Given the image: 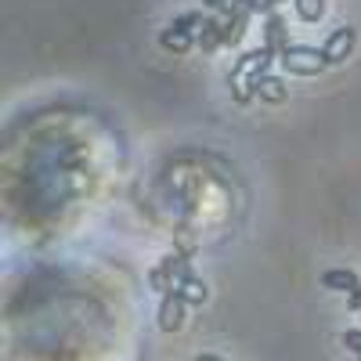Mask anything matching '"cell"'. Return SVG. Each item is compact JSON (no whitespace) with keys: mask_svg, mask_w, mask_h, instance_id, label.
I'll use <instances>...</instances> for the list:
<instances>
[{"mask_svg":"<svg viewBox=\"0 0 361 361\" xmlns=\"http://www.w3.org/2000/svg\"><path fill=\"white\" fill-rule=\"evenodd\" d=\"M275 62V51L271 47H260V51H250L235 62V69L228 73V83H231V94L238 105H250L257 98V87L260 80L267 76V66Z\"/></svg>","mask_w":361,"mask_h":361,"instance_id":"6da1fadb","label":"cell"},{"mask_svg":"<svg viewBox=\"0 0 361 361\" xmlns=\"http://www.w3.org/2000/svg\"><path fill=\"white\" fill-rule=\"evenodd\" d=\"M279 62L282 69L296 73V76H314L325 69V54L322 47H307V44H289L282 54H279Z\"/></svg>","mask_w":361,"mask_h":361,"instance_id":"7a4b0ae2","label":"cell"},{"mask_svg":"<svg viewBox=\"0 0 361 361\" xmlns=\"http://www.w3.org/2000/svg\"><path fill=\"white\" fill-rule=\"evenodd\" d=\"M199 25H202V15H195V11H188V15H180V18H173L163 33H159V44L166 47V51H177V54H185L192 44H195V33H199Z\"/></svg>","mask_w":361,"mask_h":361,"instance_id":"3957f363","label":"cell"},{"mask_svg":"<svg viewBox=\"0 0 361 361\" xmlns=\"http://www.w3.org/2000/svg\"><path fill=\"white\" fill-rule=\"evenodd\" d=\"M188 279H192V271H188V260H185V257H163L159 267L152 271V286L163 289V293L180 289Z\"/></svg>","mask_w":361,"mask_h":361,"instance_id":"277c9868","label":"cell"},{"mask_svg":"<svg viewBox=\"0 0 361 361\" xmlns=\"http://www.w3.org/2000/svg\"><path fill=\"white\" fill-rule=\"evenodd\" d=\"M350 51H354V29H350V25L333 29V33L325 37V44H322L325 66H340V62H347V54H350Z\"/></svg>","mask_w":361,"mask_h":361,"instance_id":"5b68a950","label":"cell"},{"mask_svg":"<svg viewBox=\"0 0 361 361\" xmlns=\"http://www.w3.org/2000/svg\"><path fill=\"white\" fill-rule=\"evenodd\" d=\"M185 296H180V289L173 293H163V304H159V329L163 333H177L180 325H185Z\"/></svg>","mask_w":361,"mask_h":361,"instance_id":"8992f818","label":"cell"},{"mask_svg":"<svg viewBox=\"0 0 361 361\" xmlns=\"http://www.w3.org/2000/svg\"><path fill=\"white\" fill-rule=\"evenodd\" d=\"M264 47H271L275 54H282L289 47V29H286L282 15H267L264 18Z\"/></svg>","mask_w":361,"mask_h":361,"instance_id":"52a82bcc","label":"cell"},{"mask_svg":"<svg viewBox=\"0 0 361 361\" xmlns=\"http://www.w3.org/2000/svg\"><path fill=\"white\" fill-rule=\"evenodd\" d=\"M195 44H199L202 51H217V47L224 44V22H221V18H202L199 33H195Z\"/></svg>","mask_w":361,"mask_h":361,"instance_id":"ba28073f","label":"cell"},{"mask_svg":"<svg viewBox=\"0 0 361 361\" xmlns=\"http://www.w3.org/2000/svg\"><path fill=\"white\" fill-rule=\"evenodd\" d=\"M322 286L325 289H336V293H354L361 282H357L354 271H347V267H329L325 275H322Z\"/></svg>","mask_w":361,"mask_h":361,"instance_id":"9c48e42d","label":"cell"},{"mask_svg":"<svg viewBox=\"0 0 361 361\" xmlns=\"http://www.w3.org/2000/svg\"><path fill=\"white\" fill-rule=\"evenodd\" d=\"M250 18H253V15H250L246 8H235V11L224 18V44H238V40H243Z\"/></svg>","mask_w":361,"mask_h":361,"instance_id":"30bf717a","label":"cell"},{"mask_svg":"<svg viewBox=\"0 0 361 361\" xmlns=\"http://www.w3.org/2000/svg\"><path fill=\"white\" fill-rule=\"evenodd\" d=\"M286 94H289V87H286L279 76H264L260 87H257V98H264V102H271V105L286 102Z\"/></svg>","mask_w":361,"mask_h":361,"instance_id":"8fae6325","label":"cell"},{"mask_svg":"<svg viewBox=\"0 0 361 361\" xmlns=\"http://www.w3.org/2000/svg\"><path fill=\"white\" fill-rule=\"evenodd\" d=\"M293 4H296V15L304 22H318L325 15V0H293Z\"/></svg>","mask_w":361,"mask_h":361,"instance_id":"7c38bea8","label":"cell"},{"mask_svg":"<svg viewBox=\"0 0 361 361\" xmlns=\"http://www.w3.org/2000/svg\"><path fill=\"white\" fill-rule=\"evenodd\" d=\"M180 296H185V304H202V300H206V282L188 279L185 286H180Z\"/></svg>","mask_w":361,"mask_h":361,"instance_id":"4fadbf2b","label":"cell"},{"mask_svg":"<svg viewBox=\"0 0 361 361\" xmlns=\"http://www.w3.org/2000/svg\"><path fill=\"white\" fill-rule=\"evenodd\" d=\"M238 4H243L250 15H275V0H238Z\"/></svg>","mask_w":361,"mask_h":361,"instance_id":"5bb4252c","label":"cell"},{"mask_svg":"<svg viewBox=\"0 0 361 361\" xmlns=\"http://www.w3.org/2000/svg\"><path fill=\"white\" fill-rule=\"evenodd\" d=\"M343 347L361 357V329H347V333H343Z\"/></svg>","mask_w":361,"mask_h":361,"instance_id":"9a60e30c","label":"cell"},{"mask_svg":"<svg viewBox=\"0 0 361 361\" xmlns=\"http://www.w3.org/2000/svg\"><path fill=\"white\" fill-rule=\"evenodd\" d=\"M209 8H217V11H224V0H206Z\"/></svg>","mask_w":361,"mask_h":361,"instance_id":"2e32d148","label":"cell"},{"mask_svg":"<svg viewBox=\"0 0 361 361\" xmlns=\"http://www.w3.org/2000/svg\"><path fill=\"white\" fill-rule=\"evenodd\" d=\"M199 361H221V357H214V354H206V357H199Z\"/></svg>","mask_w":361,"mask_h":361,"instance_id":"e0dca14e","label":"cell"},{"mask_svg":"<svg viewBox=\"0 0 361 361\" xmlns=\"http://www.w3.org/2000/svg\"><path fill=\"white\" fill-rule=\"evenodd\" d=\"M275 4H286V0H275Z\"/></svg>","mask_w":361,"mask_h":361,"instance_id":"ac0fdd59","label":"cell"},{"mask_svg":"<svg viewBox=\"0 0 361 361\" xmlns=\"http://www.w3.org/2000/svg\"><path fill=\"white\" fill-rule=\"evenodd\" d=\"M357 361H361V357H357Z\"/></svg>","mask_w":361,"mask_h":361,"instance_id":"d6986e66","label":"cell"}]
</instances>
